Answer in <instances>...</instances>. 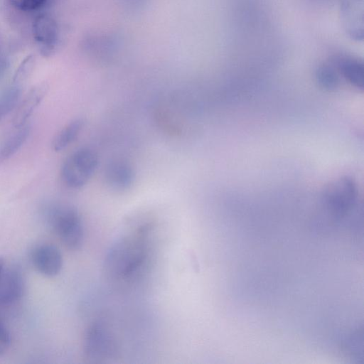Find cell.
I'll use <instances>...</instances> for the list:
<instances>
[{
    "label": "cell",
    "mask_w": 364,
    "mask_h": 364,
    "mask_svg": "<svg viewBox=\"0 0 364 364\" xmlns=\"http://www.w3.org/2000/svg\"><path fill=\"white\" fill-rule=\"evenodd\" d=\"M146 228L122 237L112 245L105 260V267L112 276L128 278L142 266L147 257Z\"/></svg>",
    "instance_id": "6da1fadb"
},
{
    "label": "cell",
    "mask_w": 364,
    "mask_h": 364,
    "mask_svg": "<svg viewBox=\"0 0 364 364\" xmlns=\"http://www.w3.org/2000/svg\"><path fill=\"white\" fill-rule=\"evenodd\" d=\"M48 223L63 245L70 250L81 247L85 230L80 215L76 209L65 205L50 207L47 213Z\"/></svg>",
    "instance_id": "7a4b0ae2"
},
{
    "label": "cell",
    "mask_w": 364,
    "mask_h": 364,
    "mask_svg": "<svg viewBox=\"0 0 364 364\" xmlns=\"http://www.w3.org/2000/svg\"><path fill=\"white\" fill-rule=\"evenodd\" d=\"M98 165L96 152L89 147H82L69 155L63 164L61 178L69 188L84 186L94 174Z\"/></svg>",
    "instance_id": "3957f363"
},
{
    "label": "cell",
    "mask_w": 364,
    "mask_h": 364,
    "mask_svg": "<svg viewBox=\"0 0 364 364\" xmlns=\"http://www.w3.org/2000/svg\"><path fill=\"white\" fill-rule=\"evenodd\" d=\"M357 197V185L349 176H342L329 183L322 196L326 209L336 218H342L350 211Z\"/></svg>",
    "instance_id": "277c9868"
},
{
    "label": "cell",
    "mask_w": 364,
    "mask_h": 364,
    "mask_svg": "<svg viewBox=\"0 0 364 364\" xmlns=\"http://www.w3.org/2000/svg\"><path fill=\"white\" fill-rule=\"evenodd\" d=\"M84 350L87 358L102 361L117 354V341L105 323L97 321L87 329L84 342Z\"/></svg>",
    "instance_id": "5b68a950"
},
{
    "label": "cell",
    "mask_w": 364,
    "mask_h": 364,
    "mask_svg": "<svg viewBox=\"0 0 364 364\" xmlns=\"http://www.w3.org/2000/svg\"><path fill=\"white\" fill-rule=\"evenodd\" d=\"M340 15L346 33L355 41L363 40V0H341Z\"/></svg>",
    "instance_id": "8992f818"
},
{
    "label": "cell",
    "mask_w": 364,
    "mask_h": 364,
    "mask_svg": "<svg viewBox=\"0 0 364 364\" xmlns=\"http://www.w3.org/2000/svg\"><path fill=\"white\" fill-rule=\"evenodd\" d=\"M23 289V277L20 269L4 263L0 273V304L15 303L22 296Z\"/></svg>",
    "instance_id": "52a82bcc"
},
{
    "label": "cell",
    "mask_w": 364,
    "mask_h": 364,
    "mask_svg": "<svg viewBox=\"0 0 364 364\" xmlns=\"http://www.w3.org/2000/svg\"><path fill=\"white\" fill-rule=\"evenodd\" d=\"M31 261L35 269L46 277H54L63 267V257L60 250L53 245H41L32 252Z\"/></svg>",
    "instance_id": "ba28073f"
},
{
    "label": "cell",
    "mask_w": 364,
    "mask_h": 364,
    "mask_svg": "<svg viewBox=\"0 0 364 364\" xmlns=\"http://www.w3.org/2000/svg\"><path fill=\"white\" fill-rule=\"evenodd\" d=\"M33 34L42 55H50L58 41V26L55 20L47 14L38 16L33 23Z\"/></svg>",
    "instance_id": "9c48e42d"
},
{
    "label": "cell",
    "mask_w": 364,
    "mask_h": 364,
    "mask_svg": "<svg viewBox=\"0 0 364 364\" xmlns=\"http://www.w3.org/2000/svg\"><path fill=\"white\" fill-rule=\"evenodd\" d=\"M106 183L112 189H128L134 180V171L132 165L124 159H115L109 163L105 168Z\"/></svg>",
    "instance_id": "30bf717a"
},
{
    "label": "cell",
    "mask_w": 364,
    "mask_h": 364,
    "mask_svg": "<svg viewBox=\"0 0 364 364\" xmlns=\"http://www.w3.org/2000/svg\"><path fill=\"white\" fill-rule=\"evenodd\" d=\"M342 80L357 89H363L364 65L357 57L339 54L333 57Z\"/></svg>",
    "instance_id": "8fae6325"
},
{
    "label": "cell",
    "mask_w": 364,
    "mask_h": 364,
    "mask_svg": "<svg viewBox=\"0 0 364 364\" xmlns=\"http://www.w3.org/2000/svg\"><path fill=\"white\" fill-rule=\"evenodd\" d=\"M46 92L45 86L36 87L29 91L19 104L15 113L13 119V124L15 127L26 124L28 119L43 99Z\"/></svg>",
    "instance_id": "7c38bea8"
},
{
    "label": "cell",
    "mask_w": 364,
    "mask_h": 364,
    "mask_svg": "<svg viewBox=\"0 0 364 364\" xmlns=\"http://www.w3.org/2000/svg\"><path fill=\"white\" fill-rule=\"evenodd\" d=\"M318 85L328 91L336 90L341 84L342 78L333 57L320 64L316 70Z\"/></svg>",
    "instance_id": "4fadbf2b"
},
{
    "label": "cell",
    "mask_w": 364,
    "mask_h": 364,
    "mask_svg": "<svg viewBox=\"0 0 364 364\" xmlns=\"http://www.w3.org/2000/svg\"><path fill=\"white\" fill-rule=\"evenodd\" d=\"M15 128L16 130L4 141L0 146V160L7 159L16 154L29 135L30 127L28 124Z\"/></svg>",
    "instance_id": "5bb4252c"
},
{
    "label": "cell",
    "mask_w": 364,
    "mask_h": 364,
    "mask_svg": "<svg viewBox=\"0 0 364 364\" xmlns=\"http://www.w3.org/2000/svg\"><path fill=\"white\" fill-rule=\"evenodd\" d=\"M84 125L81 118L75 119L66 124L55 136L53 141V149L60 151L69 146L77 137Z\"/></svg>",
    "instance_id": "9a60e30c"
},
{
    "label": "cell",
    "mask_w": 364,
    "mask_h": 364,
    "mask_svg": "<svg viewBox=\"0 0 364 364\" xmlns=\"http://www.w3.org/2000/svg\"><path fill=\"white\" fill-rule=\"evenodd\" d=\"M21 92L20 85L15 84L0 95V118L9 114L17 106Z\"/></svg>",
    "instance_id": "2e32d148"
},
{
    "label": "cell",
    "mask_w": 364,
    "mask_h": 364,
    "mask_svg": "<svg viewBox=\"0 0 364 364\" xmlns=\"http://www.w3.org/2000/svg\"><path fill=\"white\" fill-rule=\"evenodd\" d=\"M47 0H9L11 4L18 10L32 11L42 7Z\"/></svg>",
    "instance_id": "e0dca14e"
},
{
    "label": "cell",
    "mask_w": 364,
    "mask_h": 364,
    "mask_svg": "<svg viewBox=\"0 0 364 364\" xmlns=\"http://www.w3.org/2000/svg\"><path fill=\"white\" fill-rule=\"evenodd\" d=\"M10 345V334L5 326L0 321V355L8 350Z\"/></svg>",
    "instance_id": "ac0fdd59"
},
{
    "label": "cell",
    "mask_w": 364,
    "mask_h": 364,
    "mask_svg": "<svg viewBox=\"0 0 364 364\" xmlns=\"http://www.w3.org/2000/svg\"><path fill=\"white\" fill-rule=\"evenodd\" d=\"M4 263H5L4 260L1 257H0V273L3 268Z\"/></svg>",
    "instance_id": "d6986e66"
}]
</instances>
